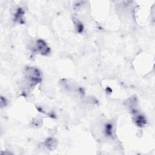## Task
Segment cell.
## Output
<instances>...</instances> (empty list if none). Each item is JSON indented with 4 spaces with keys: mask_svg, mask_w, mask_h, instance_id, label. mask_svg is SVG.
<instances>
[{
    "mask_svg": "<svg viewBox=\"0 0 155 155\" xmlns=\"http://www.w3.org/2000/svg\"><path fill=\"white\" fill-rule=\"evenodd\" d=\"M24 76L25 81L30 87L35 86L40 83L42 80L40 71L34 67H25L24 70Z\"/></svg>",
    "mask_w": 155,
    "mask_h": 155,
    "instance_id": "obj_1",
    "label": "cell"
},
{
    "mask_svg": "<svg viewBox=\"0 0 155 155\" xmlns=\"http://www.w3.org/2000/svg\"><path fill=\"white\" fill-rule=\"evenodd\" d=\"M34 51L42 55H47L50 52V48L47 44L42 39H38L36 41L34 45Z\"/></svg>",
    "mask_w": 155,
    "mask_h": 155,
    "instance_id": "obj_2",
    "label": "cell"
},
{
    "mask_svg": "<svg viewBox=\"0 0 155 155\" xmlns=\"http://www.w3.org/2000/svg\"><path fill=\"white\" fill-rule=\"evenodd\" d=\"M24 11L23 10L22 8H18L13 16V19L15 22L19 23V24H22L24 22Z\"/></svg>",
    "mask_w": 155,
    "mask_h": 155,
    "instance_id": "obj_3",
    "label": "cell"
},
{
    "mask_svg": "<svg viewBox=\"0 0 155 155\" xmlns=\"http://www.w3.org/2000/svg\"><path fill=\"white\" fill-rule=\"evenodd\" d=\"M44 144H45V146L48 150L52 151L56 148V147L57 146V141L54 138L50 137V138H48L45 140Z\"/></svg>",
    "mask_w": 155,
    "mask_h": 155,
    "instance_id": "obj_4",
    "label": "cell"
},
{
    "mask_svg": "<svg viewBox=\"0 0 155 155\" xmlns=\"http://www.w3.org/2000/svg\"><path fill=\"white\" fill-rule=\"evenodd\" d=\"M104 133L105 136L108 137H111L113 134V127L111 123H108L105 125L104 128Z\"/></svg>",
    "mask_w": 155,
    "mask_h": 155,
    "instance_id": "obj_5",
    "label": "cell"
},
{
    "mask_svg": "<svg viewBox=\"0 0 155 155\" xmlns=\"http://www.w3.org/2000/svg\"><path fill=\"white\" fill-rule=\"evenodd\" d=\"M74 27H75V29L76 30V31L78 33H82L84 30V27H83L82 24L78 20L74 21Z\"/></svg>",
    "mask_w": 155,
    "mask_h": 155,
    "instance_id": "obj_6",
    "label": "cell"
}]
</instances>
